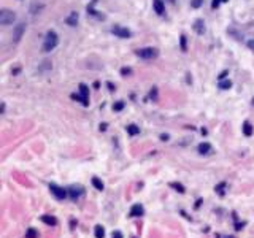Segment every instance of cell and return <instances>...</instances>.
<instances>
[{
    "instance_id": "f1b7e54d",
    "label": "cell",
    "mask_w": 254,
    "mask_h": 238,
    "mask_svg": "<svg viewBox=\"0 0 254 238\" xmlns=\"http://www.w3.org/2000/svg\"><path fill=\"white\" fill-rule=\"evenodd\" d=\"M121 73H122L124 76H126V75H130V68H122V70H121Z\"/></svg>"
},
{
    "instance_id": "d6986e66",
    "label": "cell",
    "mask_w": 254,
    "mask_h": 238,
    "mask_svg": "<svg viewBox=\"0 0 254 238\" xmlns=\"http://www.w3.org/2000/svg\"><path fill=\"white\" fill-rule=\"evenodd\" d=\"M170 187L176 189L178 192H180V194H184V192H186L184 186H183V184H180V182H170Z\"/></svg>"
},
{
    "instance_id": "484cf974",
    "label": "cell",
    "mask_w": 254,
    "mask_h": 238,
    "mask_svg": "<svg viewBox=\"0 0 254 238\" xmlns=\"http://www.w3.org/2000/svg\"><path fill=\"white\" fill-rule=\"evenodd\" d=\"M221 2H229V0H213V3H211V6H213V8H218Z\"/></svg>"
},
{
    "instance_id": "5bb4252c",
    "label": "cell",
    "mask_w": 254,
    "mask_h": 238,
    "mask_svg": "<svg viewBox=\"0 0 254 238\" xmlns=\"http://www.w3.org/2000/svg\"><path fill=\"white\" fill-rule=\"evenodd\" d=\"M40 219H41L45 224H48V225H56V224H57V219H56L54 216H49V214H45Z\"/></svg>"
},
{
    "instance_id": "9c48e42d",
    "label": "cell",
    "mask_w": 254,
    "mask_h": 238,
    "mask_svg": "<svg viewBox=\"0 0 254 238\" xmlns=\"http://www.w3.org/2000/svg\"><path fill=\"white\" fill-rule=\"evenodd\" d=\"M145 214V209L143 206L140 205V203H135L132 208H130V211H129V216L130 217H140V216H143Z\"/></svg>"
},
{
    "instance_id": "e0dca14e",
    "label": "cell",
    "mask_w": 254,
    "mask_h": 238,
    "mask_svg": "<svg viewBox=\"0 0 254 238\" xmlns=\"http://www.w3.org/2000/svg\"><path fill=\"white\" fill-rule=\"evenodd\" d=\"M94 233H96V238H105V228H103L102 225H96Z\"/></svg>"
},
{
    "instance_id": "83f0119b",
    "label": "cell",
    "mask_w": 254,
    "mask_h": 238,
    "mask_svg": "<svg viewBox=\"0 0 254 238\" xmlns=\"http://www.w3.org/2000/svg\"><path fill=\"white\" fill-rule=\"evenodd\" d=\"M111 238H122V233L119 230H115V232H113V235H111Z\"/></svg>"
},
{
    "instance_id": "52a82bcc",
    "label": "cell",
    "mask_w": 254,
    "mask_h": 238,
    "mask_svg": "<svg viewBox=\"0 0 254 238\" xmlns=\"http://www.w3.org/2000/svg\"><path fill=\"white\" fill-rule=\"evenodd\" d=\"M25 32V24L24 22H19L16 27H14V30H13V43H18L21 38H22V35Z\"/></svg>"
},
{
    "instance_id": "2e32d148",
    "label": "cell",
    "mask_w": 254,
    "mask_h": 238,
    "mask_svg": "<svg viewBox=\"0 0 254 238\" xmlns=\"http://www.w3.org/2000/svg\"><path fill=\"white\" fill-rule=\"evenodd\" d=\"M252 132H254L252 125H251V124H249V122L246 121V122L243 124V133L246 135V136H251V135H252Z\"/></svg>"
},
{
    "instance_id": "44dd1931",
    "label": "cell",
    "mask_w": 254,
    "mask_h": 238,
    "mask_svg": "<svg viewBox=\"0 0 254 238\" xmlns=\"http://www.w3.org/2000/svg\"><path fill=\"white\" fill-rule=\"evenodd\" d=\"M92 184H94V187H96L97 190H103V187H105V186H103V182L99 178H92Z\"/></svg>"
},
{
    "instance_id": "603a6c76",
    "label": "cell",
    "mask_w": 254,
    "mask_h": 238,
    "mask_svg": "<svg viewBox=\"0 0 254 238\" xmlns=\"http://www.w3.org/2000/svg\"><path fill=\"white\" fill-rule=\"evenodd\" d=\"M225 186H227V184H225V182H221V184H218V186L214 187V190L218 192L219 195H224V189H225Z\"/></svg>"
},
{
    "instance_id": "7402d4cb",
    "label": "cell",
    "mask_w": 254,
    "mask_h": 238,
    "mask_svg": "<svg viewBox=\"0 0 254 238\" xmlns=\"http://www.w3.org/2000/svg\"><path fill=\"white\" fill-rule=\"evenodd\" d=\"M41 8H43V5H41V3L38 5L37 2H33V3H32V6H30V13H32V14H37V13H38V11L41 10Z\"/></svg>"
},
{
    "instance_id": "d6a6232c",
    "label": "cell",
    "mask_w": 254,
    "mask_h": 238,
    "mask_svg": "<svg viewBox=\"0 0 254 238\" xmlns=\"http://www.w3.org/2000/svg\"><path fill=\"white\" fill-rule=\"evenodd\" d=\"M161 138H162L164 141H167V140H168V135H162V136H161Z\"/></svg>"
},
{
    "instance_id": "9a60e30c",
    "label": "cell",
    "mask_w": 254,
    "mask_h": 238,
    "mask_svg": "<svg viewBox=\"0 0 254 238\" xmlns=\"http://www.w3.org/2000/svg\"><path fill=\"white\" fill-rule=\"evenodd\" d=\"M126 130H127L129 135H137V133H140V127L135 125V124H130V125L126 127Z\"/></svg>"
},
{
    "instance_id": "7c38bea8",
    "label": "cell",
    "mask_w": 254,
    "mask_h": 238,
    "mask_svg": "<svg viewBox=\"0 0 254 238\" xmlns=\"http://www.w3.org/2000/svg\"><path fill=\"white\" fill-rule=\"evenodd\" d=\"M194 30L199 33V35H203L205 33V22H203V19H197L194 22Z\"/></svg>"
},
{
    "instance_id": "8992f818",
    "label": "cell",
    "mask_w": 254,
    "mask_h": 238,
    "mask_svg": "<svg viewBox=\"0 0 254 238\" xmlns=\"http://www.w3.org/2000/svg\"><path fill=\"white\" fill-rule=\"evenodd\" d=\"M111 33H115L116 36H119V38H129V36L132 35L129 29H126V27H121V25L111 27Z\"/></svg>"
},
{
    "instance_id": "4316f807",
    "label": "cell",
    "mask_w": 254,
    "mask_h": 238,
    "mask_svg": "<svg viewBox=\"0 0 254 238\" xmlns=\"http://www.w3.org/2000/svg\"><path fill=\"white\" fill-rule=\"evenodd\" d=\"M181 49H183V51L187 49V48H186V35H181Z\"/></svg>"
},
{
    "instance_id": "836d02e7",
    "label": "cell",
    "mask_w": 254,
    "mask_h": 238,
    "mask_svg": "<svg viewBox=\"0 0 254 238\" xmlns=\"http://www.w3.org/2000/svg\"><path fill=\"white\" fill-rule=\"evenodd\" d=\"M252 105H254V97H252Z\"/></svg>"
},
{
    "instance_id": "7a4b0ae2",
    "label": "cell",
    "mask_w": 254,
    "mask_h": 238,
    "mask_svg": "<svg viewBox=\"0 0 254 238\" xmlns=\"http://www.w3.org/2000/svg\"><path fill=\"white\" fill-rule=\"evenodd\" d=\"M14 19H16V14H14L11 10H6V8L0 10V24H2V25L13 24Z\"/></svg>"
},
{
    "instance_id": "1f68e13d",
    "label": "cell",
    "mask_w": 254,
    "mask_h": 238,
    "mask_svg": "<svg viewBox=\"0 0 254 238\" xmlns=\"http://www.w3.org/2000/svg\"><path fill=\"white\" fill-rule=\"evenodd\" d=\"M100 130H102V132H103V130H107V124H105V122L100 124Z\"/></svg>"
},
{
    "instance_id": "4fadbf2b",
    "label": "cell",
    "mask_w": 254,
    "mask_h": 238,
    "mask_svg": "<svg viewBox=\"0 0 254 238\" xmlns=\"http://www.w3.org/2000/svg\"><path fill=\"white\" fill-rule=\"evenodd\" d=\"M197 149H199L200 154H210V152H211V144L206 143V141H205V143H200Z\"/></svg>"
},
{
    "instance_id": "4dcf8cb0",
    "label": "cell",
    "mask_w": 254,
    "mask_h": 238,
    "mask_svg": "<svg viewBox=\"0 0 254 238\" xmlns=\"http://www.w3.org/2000/svg\"><path fill=\"white\" fill-rule=\"evenodd\" d=\"M225 75H227V71H222V73H221V75L218 76V79H219V81H222V79L225 78Z\"/></svg>"
},
{
    "instance_id": "8fae6325",
    "label": "cell",
    "mask_w": 254,
    "mask_h": 238,
    "mask_svg": "<svg viewBox=\"0 0 254 238\" xmlns=\"http://www.w3.org/2000/svg\"><path fill=\"white\" fill-rule=\"evenodd\" d=\"M78 17H80V16H78V13H76V11H72V13H70V16L67 17V19H65V22H67L70 27H75V25L78 24Z\"/></svg>"
},
{
    "instance_id": "6da1fadb",
    "label": "cell",
    "mask_w": 254,
    "mask_h": 238,
    "mask_svg": "<svg viewBox=\"0 0 254 238\" xmlns=\"http://www.w3.org/2000/svg\"><path fill=\"white\" fill-rule=\"evenodd\" d=\"M59 44V36L54 30H48L45 36V43H43V51L45 52H51L56 46Z\"/></svg>"
},
{
    "instance_id": "ba28073f",
    "label": "cell",
    "mask_w": 254,
    "mask_h": 238,
    "mask_svg": "<svg viewBox=\"0 0 254 238\" xmlns=\"http://www.w3.org/2000/svg\"><path fill=\"white\" fill-rule=\"evenodd\" d=\"M68 195L73 198V200H78L80 197L84 195V189L81 186H70L68 187Z\"/></svg>"
},
{
    "instance_id": "cb8c5ba5",
    "label": "cell",
    "mask_w": 254,
    "mask_h": 238,
    "mask_svg": "<svg viewBox=\"0 0 254 238\" xmlns=\"http://www.w3.org/2000/svg\"><path fill=\"white\" fill-rule=\"evenodd\" d=\"M122 108H124V102H122V100H119V102H116L113 105V109H115V111H121Z\"/></svg>"
},
{
    "instance_id": "d4e9b609",
    "label": "cell",
    "mask_w": 254,
    "mask_h": 238,
    "mask_svg": "<svg viewBox=\"0 0 254 238\" xmlns=\"http://www.w3.org/2000/svg\"><path fill=\"white\" fill-rule=\"evenodd\" d=\"M202 5H203V0H192V2H191L192 8H200Z\"/></svg>"
},
{
    "instance_id": "277c9868",
    "label": "cell",
    "mask_w": 254,
    "mask_h": 238,
    "mask_svg": "<svg viewBox=\"0 0 254 238\" xmlns=\"http://www.w3.org/2000/svg\"><path fill=\"white\" fill-rule=\"evenodd\" d=\"M157 49L156 48H143V49H138L137 51V56L142 57V59H154L157 56Z\"/></svg>"
},
{
    "instance_id": "5b68a950",
    "label": "cell",
    "mask_w": 254,
    "mask_h": 238,
    "mask_svg": "<svg viewBox=\"0 0 254 238\" xmlns=\"http://www.w3.org/2000/svg\"><path fill=\"white\" fill-rule=\"evenodd\" d=\"M49 190L57 200H64L65 197H67V194H68V190H65L64 187H59L57 184H49Z\"/></svg>"
},
{
    "instance_id": "3957f363",
    "label": "cell",
    "mask_w": 254,
    "mask_h": 238,
    "mask_svg": "<svg viewBox=\"0 0 254 238\" xmlns=\"http://www.w3.org/2000/svg\"><path fill=\"white\" fill-rule=\"evenodd\" d=\"M88 95H89V89H88V86H86V84H80V95L73 94V95H72V98H75V100H80V102H81L84 106H88V105H89Z\"/></svg>"
},
{
    "instance_id": "ffe728a7",
    "label": "cell",
    "mask_w": 254,
    "mask_h": 238,
    "mask_svg": "<svg viewBox=\"0 0 254 238\" xmlns=\"http://www.w3.org/2000/svg\"><path fill=\"white\" fill-rule=\"evenodd\" d=\"M25 238H38V232L35 230V228H27V232H25Z\"/></svg>"
},
{
    "instance_id": "f546056e",
    "label": "cell",
    "mask_w": 254,
    "mask_h": 238,
    "mask_svg": "<svg viewBox=\"0 0 254 238\" xmlns=\"http://www.w3.org/2000/svg\"><path fill=\"white\" fill-rule=\"evenodd\" d=\"M248 48H249L251 51H254V40H249V41H248Z\"/></svg>"
},
{
    "instance_id": "30bf717a",
    "label": "cell",
    "mask_w": 254,
    "mask_h": 238,
    "mask_svg": "<svg viewBox=\"0 0 254 238\" xmlns=\"http://www.w3.org/2000/svg\"><path fill=\"white\" fill-rule=\"evenodd\" d=\"M153 6H154V11L159 16H162L165 13V5H164L162 0H153Z\"/></svg>"
},
{
    "instance_id": "e575fe53",
    "label": "cell",
    "mask_w": 254,
    "mask_h": 238,
    "mask_svg": "<svg viewBox=\"0 0 254 238\" xmlns=\"http://www.w3.org/2000/svg\"><path fill=\"white\" fill-rule=\"evenodd\" d=\"M227 238H233V236H227Z\"/></svg>"
},
{
    "instance_id": "ac0fdd59",
    "label": "cell",
    "mask_w": 254,
    "mask_h": 238,
    "mask_svg": "<svg viewBox=\"0 0 254 238\" xmlns=\"http://www.w3.org/2000/svg\"><path fill=\"white\" fill-rule=\"evenodd\" d=\"M219 89H222V90H225V89H230L232 87V81L230 79H224V81H219Z\"/></svg>"
}]
</instances>
